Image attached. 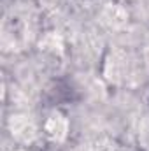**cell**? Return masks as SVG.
Wrapping results in <instances>:
<instances>
[]
</instances>
